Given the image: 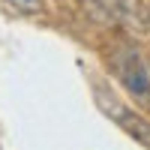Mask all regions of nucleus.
<instances>
[{
    "mask_svg": "<svg viewBox=\"0 0 150 150\" xmlns=\"http://www.w3.org/2000/svg\"><path fill=\"white\" fill-rule=\"evenodd\" d=\"M111 69H114L123 90L144 111H150V72H147V63L141 60L138 45L129 39H120L111 51Z\"/></svg>",
    "mask_w": 150,
    "mask_h": 150,
    "instance_id": "1",
    "label": "nucleus"
},
{
    "mask_svg": "<svg viewBox=\"0 0 150 150\" xmlns=\"http://www.w3.org/2000/svg\"><path fill=\"white\" fill-rule=\"evenodd\" d=\"M90 12L108 21H123L132 12V0H90Z\"/></svg>",
    "mask_w": 150,
    "mask_h": 150,
    "instance_id": "3",
    "label": "nucleus"
},
{
    "mask_svg": "<svg viewBox=\"0 0 150 150\" xmlns=\"http://www.w3.org/2000/svg\"><path fill=\"white\" fill-rule=\"evenodd\" d=\"M3 3L18 15H42L45 12V0H3Z\"/></svg>",
    "mask_w": 150,
    "mask_h": 150,
    "instance_id": "4",
    "label": "nucleus"
},
{
    "mask_svg": "<svg viewBox=\"0 0 150 150\" xmlns=\"http://www.w3.org/2000/svg\"><path fill=\"white\" fill-rule=\"evenodd\" d=\"M99 108L105 111V114L117 123V126L126 132V135H132L135 141H138L141 147H147L150 150V120H144L141 117V111H132V108H126L123 102H117L111 93H99Z\"/></svg>",
    "mask_w": 150,
    "mask_h": 150,
    "instance_id": "2",
    "label": "nucleus"
}]
</instances>
